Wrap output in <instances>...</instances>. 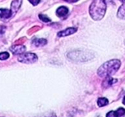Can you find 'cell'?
I'll return each instance as SVG.
<instances>
[{"instance_id": "obj_4", "label": "cell", "mask_w": 125, "mask_h": 117, "mask_svg": "<svg viewBox=\"0 0 125 117\" xmlns=\"http://www.w3.org/2000/svg\"><path fill=\"white\" fill-rule=\"evenodd\" d=\"M18 60L24 64H33L38 60V56L33 53H25L20 54L18 58Z\"/></svg>"}, {"instance_id": "obj_9", "label": "cell", "mask_w": 125, "mask_h": 117, "mask_svg": "<svg viewBox=\"0 0 125 117\" xmlns=\"http://www.w3.org/2000/svg\"><path fill=\"white\" fill-rule=\"evenodd\" d=\"M12 15V12L9 9H0V17L2 19H9L11 17Z\"/></svg>"}, {"instance_id": "obj_2", "label": "cell", "mask_w": 125, "mask_h": 117, "mask_svg": "<svg viewBox=\"0 0 125 117\" xmlns=\"http://www.w3.org/2000/svg\"><path fill=\"white\" fill-rule=\"evenodd\" d=\"M107 9L106 2L104 0H96L94 1L90 5L89 13L93 19L100 20L105 15Z\"/></svg>"}, {"instance_id": "obj_17", "label": "cell", "mask_w": 125, "mask_h": 117, "mask_svg": "<svg viewBox=\"0 0 125 117\" xmlns=\"http://www.w3.org/2000/svg\"><path fill=\"white\" fill-rule=\"evenodd\" d=\"M5 31H6V27H5V26H0V34H4Z\"/></svg>"}, {"instance_id": "obj_5", "label": "cell", "mask_w": 125, "mask_h": 117, "mask_svg": "<svg viewBox=\"0 0 125 117\" xmlns=\"http://www.w3.org/2000/svg\"><path fill=\"white\" fill-rule=\"evenodd\" d=\"M10 50L13 52V54H23V53L26 51V47L23 45L13 46L10 48Z\"/></svg>"}, {"instance_id": "obj_14", "label": "cell", "mask_w": 125, "mask_h": 117, "mask_svg": "<svg viewBox=\"0 0 125 117\" xmlns=\"http://www.w3.org/2000/svg\"><path fill=\"white\" fill-rule=\"evenodd\" d=\"M9 58V54L8 52L0 53V60H6Z\"/></svg>"}, {"instance_id": "obj_3", "label": "cell", "mask_w": 125, "mask_h": 117, "mask_svg": "<svg viewBox=\"0 0 125 117\" xmlns=\"http://www.w3.org/2000/svg\"><path fill=\"white\" fill-rule=\"evenodd\" d=\"M88 55H92L90 54H88L87 51H83V50H75L73 51L71 53L68 54V57L70 59H73L74 61H88V59H90L89 58H88Z\"/></svg>"}, {"instance_id": "obj_6", "label": "cell", "mask_w": 125, "mask_h": 117, "mask_svg": "<svg viewBox=\"0 0 125 117\" xmlns=\"http://www.w3.org/2000/svg\"><path fill=\"white\" fill-rule=\"evenodd\" d=\"M77 31V29L75 28H68L65 30H62V31H60L59 33L58 34V37H65V36H68L70 34H74Z\"/></svg>"}, {"instance_id": "obj_12", "label": "cell", "mask_w": 125, "mask_h": 117, "mask_svg": "<svg viewBox=\"0 0 125 117\" xmlns=\"http://www.w3.org/2000/svg\"><path fill=\"white\" fill-rule=\"evenodd\" d=\"M108 101L106 98H99L98 100V105L100 106V107H103V106L108 105Z\"/></svg>"}, {"instance_id": "obj_18", "label": "cell", "mask_w": 125, "mask_h": 117, "mask_svg": "<svg viewBox=\"0 0 125 117\" xmlns=\"http://www.w3.org/2000/svg\"><path fill=\"white\" fill-rule=\"evenodd\" d=\"M30 3H32V4L33 5H34V6H36L37 4H39V3H40V1H31V0H30Z\"/></svg>"}, {"instance_id": "obj_15", "label": "cell", "mask_w": 125, "mask_h": 117, "mask_svg": "<svg viewBox=\"0 0 125 117\" xmlns=\"http://www.w3.org/2000/svg\"><path fill=\"white\" fill-rule=\"evenodd\" d=\"M116 113H117V115H118V117H119V116H123L125 114V109L122 108V107L118 108V110H116Z\"/></svg>"}, {"instance_id": "obj_8", "label": "cell", "mask_w": 125, "mask_h": 117, "mask_svg": "<svg viewBox=\"0 0 125 117\" xmlns=\"http://www.w3.org/2000/svg\"><path fill=\"white\" fill-rule=\"evenodd\" d=\"M22 3V1H19V0H18V1H13L11 3V12H12V14L13 13H15L16 12L18 11V10L19 9V7L20 5H21Z\"/></svg>"}, {"instance_id": "obj_19", "label": "cell", "mask_w": 125, "mask_h": 117, "mask_svg": "<svg viewBox=\"0 0 125 117\" xmlns=\"http://www.w3.org/2000/svg\"><path fill=\"white\" fill-rule=\"evenodd\" d=\"M123 103H124V105H125V97L124 98V100H123Z\"/></svg>"}, {"instance_id": "obj_11", "label": "cell", "mask_w": 125, "mask_h": 117, "mask_svg": "<svg viewBox=\"0 0 125 117\" xmlns=\"http://www.w3.org/2000/svg\"><path fill=\"white\" fill-rule=\"evenodd\" d=\"M47 44V40L44 39H36L33 40V44L35 45L36 47H39V46H43Z\"/></svg>"}, {"instance_id": "obj_13", "label": "cell", "mask_w": 125, "mask_h": 117, "mask_svg": "<svg viewBox=\"0 0 125 117\" xmlns=\"http://www.w3.org/2000/svg\"><path fill=\"white\" fill-rule=\"evenodd\" d=\"M39 18L40 19V20H42V21L44 22V23H49V22L51 21V19L45 14H39Z\"/></svg>"}, {"instance_id": "obj_1", "label": "cell", "mask_w": 125, "mask_h": 117, "mask_svg": "<svg viewBox=\"0 0 125 117\" xmlns=\"http://www.w3.org/2000/svg\"><path fill=\"white\" fill-rule=\"evenodd\" d=\"M121 62L118 59H112L104 63L98 70V74L100 77H109L115 74L120 68Z\"/></svg>"}, {"instance_id": "obj_16", "label": "cell", "mask_w": 125, "mask_h": 117, "mask_svg": "<svg viewBox=\"0 0 125 117\" xmlns=\"http://www.w3.org/2000/svg\"><path fill=\"white\" fill-rule=\"evenodd\" d=\"M107 117H118L116 111H109L107 114Z\"/></svg>"}, {"instance_id": "obj_10", "label": "cell", "mask_w": 125, "mask_h": 117, "mask_svg": "<svg viewBox=\"0 0 125 117\" xmlns=\"http://www.w3.org/2000/svg\"><path fill=\"white\" fill-rule=\"evenodd\" d=\"M118 18L125 20V1L123 2V4L120 6L118 11Z\"/></svg>"}, {"instance_id": "obj_7", "label": "cell", "mask_w": 125, "mask_h": 117, "mask_svg": "<svg viewBox=\"0 0 125 117\" xmlns=\"http://www.w3.org/2000/svg\"><path fill=\"white\" fill-rule=\"evenodd\" d=\"M68 8L64 7V6H61V7H59L57 9V11H56L57 15L58 16V17H61V18L65 17V16L68 14Z\"/></svg>"}]
</instances>
